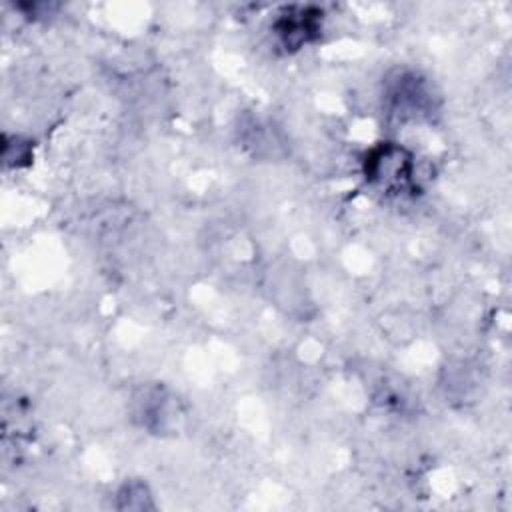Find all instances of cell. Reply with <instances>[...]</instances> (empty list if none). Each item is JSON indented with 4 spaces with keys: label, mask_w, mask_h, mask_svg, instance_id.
Here are the masks:
<instances>
[{
    "label": "cell",
    "mask_w": 512,
    "mask_h": 512,
    "mask_svg": "<svg viewBox=\"0 0 512 512\" xmlns=\"http://www.w3.org/2000/svg\"><path fill=\"white\" fill-rule=\"evenodd\" d=\"M430 90L414 74H400L388 90L392 110L402 116H416L428 112L432 98Z\"/></svg>",
    "instance_id": "cell-3"
},
{
    "label": "cell",
    "mask_w": 512,
    "mask_h": 512,
    "mask_svg": "<svg viewBox=\"0 0 512 512\" xmlns=\"http://www.w3.org/2000/svg\"><path fill=\"white\" fill-rule=\"evenodd\" d=\"M322 10L312 6L284 8L274 20V34L286 50H298L320 32Z\"/></svg>",
    "instance_id": "cell-2"
},
{
    "label": "cell",
    "mask_w": 512,
    "mask_h": 512,
    "mask_svg": "<svg viewBox=\"0 0 512 512\" xmlns=\"http://www.w3.org/2000/svg\"><path fill=\"white\" fill-rule=\"evenodd\" d=\"M118 498L122 500L118 506L120 508H132V510H144V508H152L150 502V494L146 484L142 482H128L122 486Z\"/></svg>",
    "instance_id": "cell-4"
},
{
    "label": "cell",
    "mask_w": 512,
    "mask_h": 512,
    "mask_svg": "<svg viewBox=\"0 0 512 512\" xmlns=\"http://www.w3.org/2000/svg\"><path fill=\"white\" fill-rule=\"evenodd\" d=\"M414 172V156L394 142L374 146L364 158L366 180L388 194L410 192L416 182Z\"/></svg>",
    "instance_id": "cell-1"
}]
</instances>
